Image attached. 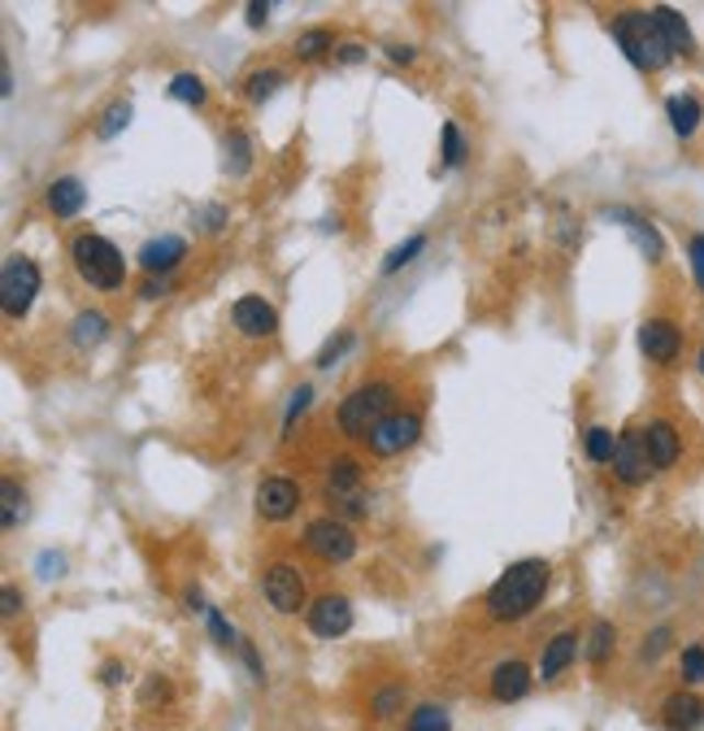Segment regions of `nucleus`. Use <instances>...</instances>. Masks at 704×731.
Segmentation results:
<instances>
[{"label": "nucleus", "instance_id": "nucleus-1", "mask_svg": "<svg viewBox=\"0 0 704 731\" xmlns=\"http://www.w3.org/2000/svg\"><path fill=\"white\" fill-rule=\"evenodd\" d=\"M548 584H553V566H548L544 558H522V562H513V566L487 588L482 609H487V618H496V622H522L526 614H535V606L544 601Z\"/></svg>", "mask_w": 704, "mask_h": 731}, {"label": "nucleus", "instance_id": "nucleus-2", "mask_svg": "<svg viewBox=\"0 0 704 731\" xmlns=\"http://www.w3.org/2000/svg\"><path fill=\"white\" fill-rule=\"evenodd\" d=\"M609 31H613L617 48L626 53V61H631L635 70L657 75V70H666V66L674 61V53H670V44H666V35L657 31V22H652L648 9H626V13H617V18L609 22Z\"/></svg>", "mask_w": 704, "mask_h": 731}, {"label": "nucleus", "instance_id": "nucleus-3", "mask_svg": "<svg viewBox=\"0 0 704 731\" xmlns=\"http://www.w3.org/2000/svg\"><path fill=\"white\" fill-rule=\"evenodd\" d=\"M70 261H75L79 279L96 292H117L126 283V257L117 252L114 240H105L96 232H83L70 240Z\"/></svg>", "mask_w": 704, "mask_h": 731}, {"label": "nucleus", "instance_id": "nucleus-4", "mask_svg": "<svg viewBox=\"0 0 704 731\" xmlns=\"http://www.w3.org/2000/svg\"><path fill=\"white\" fill-rule=\"evenodd\" d=\"M391 405H396V387H391L387 379H370V383L352 387L349 396L340 401V431H344L349 440H370V431H374L387 414H396Z\"/></svg>", "mask_w": 704, "mask_h": 731}, {"label": "nucleus", "instance_id": "nucleus-5", "mask_svg": "<svg viewBox=\"0 0 704 731\" xmlns=\"http://www.w3.org/2000/svg\"><path fill=\"white\" fill-rule=\"evenodd\" d=\"M39 296V266L22 252H13L4 266H0V305L9 318H22Z\"/></svg>", "mask_w": 704, "mask_h": 731}, {"label": "nucleus", "instance_id": "nucleus-6", "mask_svg": "<svg viewBox=\"0 0 704 731\" xmlns=\"http://www.w3.org/2000/svg\"><path fill=\"white\" fill-rule=\"evenodd\" d=\"M305 549H309L318 562L340 566V562H349L352 553H356V531H352L344 518H314V522L305 527Z\"/></svg>", "mask_w": 704, "mask_h": 731}, {"label": "nucleus", "instance_id": "nucleus-7", "mask_svg": "<svg viewBox=\"0 0 704 731\" xmlns=\"http://www.w3.org/2000/svg\"><path fill=\"white\" fill-rule=\"evenodd\" d=\"M418 436H422V414H413V409H396V414H387V418L370 431L365 445H370L374 458H396V453L413 449Z\"/></svg>", "mask_w": 704, "mask_h": 731}, {"label": "nucleus", "instance_id": "nucleus-8", "mask_svg": "<svg viewBox=\"0 0 704 731\" xmlns=\"http://www.w3.org/2000/svg\"><path fill=\"white\" fill-rule=\"evenodd\" d=\"M261 593H265V601L279 609V614H300V609H309V588H305V575H300V566H292V562H274V566H265V575H261Z\"/></svg>", "mask_w": 704, "mask_h": 731}, {"label": "nucleus", "instance_id": "nucleus-9", "mask_svg": "<svg viewBox=\"0 0 704 731\" xmlns=\"http://www.w3.org/2000/svg\"><path fill=\"white\" fill-rule=\"evenodd\" d=\"M252 505H257V514H261L265 522H287V518L300 509V484L287 480V475H270V480L257 484Z\"/></svg>", "mask_w": 704, "mask_h": 731}, {"label": "nucleus", "instance_id": "nucleus-10", "mask_svg": "<svg viewBox=\"0 0 704 731\" xmlns=\"http://www.w3.org/2000/svg\"><path fill=\"white\" fill-rule=\"evenodd\" d=\"M639 353L657 366L679 362V353H683V327L674 318H648L639 327Z\"/></svg>", "mask_w": 704, "mask_h": 731}, {"label": "nucleus", "instance_id": "nucleus-11", "mask_svg": "<svg viewBox=\"0 0 704 731\" xmlns=\"http://www.w3.org/2000/svg\"><path fill=\"white\" fill-rule=\"evenodd\" d=\"M652 471H657V466H652V458H648V449H644V431H622V436H617V453H613V475H617V484L639 487V484H648Z\"/></svg>", "mask_w": 704, "mask_h": 731}, {"label": "nucleus", "instance_id": "nucleus-12", "mask_svg": "<svg viewBox=\"0 0 704 731\" xmlns=\"http://www.w3.org/2000/svg\"><path fill=\"white\" fill-rule=\"evenodd\" d=\"M305 622H309L314 636L336 640V636H344V631L352 627V601L349 597H340V593H322L314 606L305 609Z\"/></svg>", "mask_w": 704, "mask_h": 731}, {"label": "nucleus", "instance_id": "nucleus-13", "mask_svg": "<svg viewBox=\"0 0 704 731\" xmlns=\"http://www.w3.org/2000/svg\"><path fill=\"white\" fill-rule=\"evenodd\" d=\"M231 318L248 340H270V336L279 331V314H274V305H270L265 296H239Z\"/></svg>", "mask_w": 704, "mask_h": 731}, {"label": "nucleus", "instance_id": "nucleus-14", "mask_svg": "<svg viewBox=\"0 0 704 731\" xmlns=\"http://www.w3.org/2000/svg\"><path fill=\"white\" fill-rule=\"evenodd\" d=\"M183 257H188V240H183V236H152V240L139 248L135 261H139V270H144L148 279H166Z\"/></svg>", "mask_w": 704, "mask_h": 731}, {"label": "nucleus", "instance_id": "nucleus-15", "mask_svg": "<svg viewBox=\"0 0 704 731\" xmlns=\"http://www.w3.org/2000/svg\"><path fill=\"white\" fill-rule=\"evenodd\" d=\"M644 449H648V458H652L657 471H670L683 458V436H679V427L670 418H652L644 427Z\"/></svg>", "mask_w": 704, "mask_h": 731}, {"label": "nucleus", "instance_id": "nucleus-16", "mask_svg": "<svg viewBox=\"0 0 704 731\" xmlns=\"http://www.w3.org/2000/svg\"><path fill=\"white\" fill-rule=\"evenodd\" d=\"M531 666L526 662H518V657H509V662H500L496 671H491V679H487V693H491V701H500V706H509V701H522L526 693H531Z\"/></svg>", "mask_w": 704, "mask_h": 731}, {"label": "nucleus", "instance_id": "nucleus-17", "mask_svg": "<svg viewBox=\"0 0 704 731\" xmlns=\"http://www.w3.org/2000/svg\"><path fill=\"white\" fill-rule=\"evenodd\" d=\"M661 728L666 731H701L704 728V701L692 688H679L661 701Z\"/></svg>", "mask_w": 704, "mask_h": 731}, {"label": "nucleus", "instance_id": "nucleus-18", "mask_svg": "<svg viewBox=\"0 0 704 731\" xmlns=\"http://www.w3.org/2000/svg\"><path fill=\"white\" fill-rule=\"evenodd\" d=\"M579 631H557L548 644H544V657H540V679L544 684H553V679H561L566 671H570V662L579 657Z\"/></svg>", "mask_w": 704, "mask_h": 731}, {"label": "nucleus", "instance_id": "nucleus-19", "mask_svg": "<svg viewBox=\"0 0 704 731\" xmlns=\"http://www.w3.org/2000/svg\"><path fill=\"white\" fill-rule=\"evenodd\" d=\"M652 13V22H657V31L666 35V44H670V53L679 57H692L696 53V35H692V26H688V18L679 13V9H670V4H657V9H648Z\"/></svg>", "mask_w": 704, "mask_h": 731}, {"label": "nucleus", "instance_id": "nucleus-20", "mask_svg": "<svg viewBox=\"0 0 704 731\" xmlns=\"http://www.w3.org/2000/svg\"><path fill=\"white\" fill-rule=\"evenodd\" d=\"M327 501L336 505H352L356 501V487H361V462L356 458H336L327 466Z\"/></svg>", "mask_w": 704, "mask_h": 731}, {"label": "nucleus", "instance_id": "nucleus-21", "mask_svg": "<svg viewBox=\"0 0 704 731\" xmlns=\"http://www.w3.org/2000/svg\"><path fill=\"white\" fill-rule=\"evenodd\" d=\"M666 119H670V131H674L679 139H692V135L701 131L704 110L692 92H674V97H666Z\"/></svg>", "mask_w": 704, "mask_h": 731}, {"label": "nucleus", "instance_id": "nucleus-22", "mask_svg": "<svg viewBox=\"0 0 704 731\" xmlns=\"http://www.w3.org/2000/svg\"><path fill=\"white\" fill-rule=\"evenodd\" d=\"M604 214L617 218V223H626L631 240L639 244V252H644L648 261H661V257H666V240H661V232H657L648 218H639V214H631V210H604Z\"/></svg>", "mask_w": 704, "mask_h": 731}, {"label": "nucleus", "instance_id": "nucleus-23", "mask_svg": "<svg viewBox=\"0 0 704 731\" xmlns=\"http://www.w3.org/2000/svg\"><path fill=\"white\" fill-rule=\"evenodd\" d=\"M83 205H88L83 179L66 175V179H53V183H48V210H53L57 218H75V214H79Z\"/></svg>", "mask_w": 704, "mask_h": 731}, {"label": "nucleus", "instance_id": "nucleus-24", "mask_svg": "<svg viewBox=\"0 0 704 731\" xmlns=\"http://www.w3.org/2000/svg\"><path fill=\"white\" fill-rule=\"evenodd\" d=\"M613 649H617V627L609 618H595L591 631H587V662L600 671V666H609Z\"/></svg>", "mask_w": 704, "mask_h": 731}, {"label": "nucleus", "instance_id": "nucleus-25", "mask_svg": "<svg viewBox=\"0 0 704 731\" xmlns=\"http://www.w3.org/2000/svg\"><path fill=\"white\" fill-rule=\"evenodd\" d=\"M105 336H110V318H105L101 310H83V314L70 323V340H75L79 349H96Z\"/></svg>", "mask_w": 704, "mask_h": 731}, {"label": "nucleus", "instance_id": "nucleus-26", "mask_svg": "<svg viewBox=\"0 0 704 731\" xmlns=\"http://www.w3.org/2000/svg\"><path fill=\"white\" fill-rule=\"evenodd\" d=\"M179 105H192V110H201L205 101H209V88H205V79L201 75H192V70H179L174 79H170V88H166Z\"/></svg>", "mask_w": 704, "mask_h": 731}, {"label": "nucleus", "instance_id": "nucleus-27", "mask_svg": "<svg viewBox=\"0 0 704 731\" xmlns=\"http://www.w3.org/2000/svg\"><path fill=\"white\" fill-rule=\"evenodd\" d=\"M327 53H336V35L327 26H309L296 35V57L300 61H322Z\"/></svg>", "mask_w": 704, "mask_h": 731}, {"label": "nucleus", "instance_id": "nucleus-28", "mask_svg": "<svg viewBox=\"0 0 704 731\" xmlns=\"http://www.w3.org/2000/svg\"><path fill=\"white\" fill-rule=\"evenodd\" d=\"M583 453H587V462H595V466H613V453H617V436H613L609 427H587Z\"/></svg>", "mask_w": 704, "mask_h": 731}, {"label": "nucleus", "instance_id": "nucleus-29", "mask_svg": "<svg viewBox=\"0 0 704 731\" xmlns=\"http://www.w3.org/2000/svg\"><path fill=\"white\" fill-rule=\"evenodd\" d=\"M679 679H683V688H704V640L683 644V653H679Z\"/></svg>", "mask_w": 704, "mask_h": 731}, {"label": "nucleus", "instance_id": "nucleus-30", "mask_svg": "<svg viewBox=\"0 0 704 731\" xmlns=\"http://www.w3.org/2000/svg\"><path fill=\"white\" fill-rule=\"evenodd\" d=\"M405 701H409V697H405V684H387V688H378V693H374V701H370V715L387 723V719L405 715Z\"/></svg>", "mask_w": 704, "mask_h": 731}, {"label": "nucleus", "instance_id": "nucleus-31", "mask_svg": "<svg viewBox=\"0 0 704 731\" xmlns=\"http://www.w3.org/2000/svg\"><path fill=\"white\" fill-rule=\"evenodd\" d=\"M405 731H453V719H448V710L444 706H418L409 719H405Z\"/></svg>", "mask_w": 704, "mask_h": 731}, {"label": "nucleus", "instance_id": "nucleus-32", "mask_svg": "<svg viewBox=\"0 0 704 731\" xmlns=\"http://www.w3.org/2000/svg\"><path fill=\"white\" fill-rule=\"evenodd\" d=\"M283 88V70H257V75H248V83H243V97L252 101V105H265L274 92Z\"/></svg>", "mask_w": 704, "mask_h": 731}, {"label": "nucleus", "instance_id": "nucleus-33", "mask_svg": "<svg viewBox=\"0 0 704 731\" xmlns=\"http://www.w3.org/2000/svg\"><path fill=\"white\" fill-rule=\"evenodd\" d=\"M440 139H444V153H440V157H444V170H457L469 157V144H466V135H462V126H457V122H444Z\"/></svg>", "mask_w": 704, "mask_h": 731}, {"label": "nucleus", "instance_id": "nucleus-34", "mask_svg": "<svg viewBox=\"0 0 704 731\" xmlns=\"http://www.w3.org/2000/svg\"><path fill=\"white\" fill-rule=\"evenodd\" d=\"M0 501H4L0 522H4V531H13V527L22 522V514H26V492L13 484V480H4V484H0Z\"/></svg>", "mask_w": 704, "mask_h": 731}, {"label": "nucleus", "instance_id": "nucleus-35", "mask_svg": "<svg viewBox=\"0 0 704 731\" xmlns=\"http://www.w3.org/2000/svg\"><path fill=\"white\" fill-rule=\"evenodd\" d=\"M227 175H243L248 166H252V144H248V135L235 126V131H227Z\"/></svg>", "mask_w": 704, "mask_h": 731}, {"label": "nucleus", "instance_id": "nucleus-36", "mask_svg": "<svg viewBox=\"0 0 704 731\" xmlns=\"http://www.w3.org/2000/svg\"><path fill=\"white\" fill-rule=\"evenodd\" d=\"M126 126H130V101H114L96 122V139H117Z\"/></svg>", "mask_w": 704, "mask_h": 731}, {"label": "nucleus", "instance_id": "nucleus-37", "mask_svg": "<svg viewBox=\"0 0 704 731\" xmlns=\"http://www.w3.org/2000/svg\"><path fill=\"white\" fill-rule=\"evenodd\" d=\"M670 644H674V627H670V622L652 627V631L644 636V644H639V662H661Z\"/></svg>", "mask_w": 704, "mask_h": 731}, {"label": "nucleus", "instance_id": "nucleus-38", "mask_svg": "<svg viewBox=\"0 0 704 731\" xmlns=\"http://www.w3.org/2000/svg\"><path fill=\"white\" fill-rule=\"evenodd\" d=\"M422 248H427V236H409L405 244H396V248L383 257V274H400V270H405V266H409Z\"/></svg>", "mask_w": 704, "mask_h": 731}, {"label": "nucleus", "instance_id": "nucleus-39", "mask_svg": "<svg viewBox=\"0 0 704 731\" xmlns=\"http://www.w3.org/2000/svg\"><path fill=\"white\" fill-rule=\"evenodd\" d=\"M309 401H314V387H309V383H300V387H296V392L287 396V418H283V431H287V436H292L296 418H300V414L309 409Z\"/></svg>", "mask_w": 704, "mask_h": 731}, {"label": "nucleus", "instance_id": "nucleus-40", "mask_svg": "<svg viewBox=\"0 0 704 731\" xmlns=\"http://www.w3.org/2000/svg\"><path fill=\"white\" fill-rule=\"evenodd\" d=\"M205 618H209V631H214V640H218V644H223V649H239V636H235V627H231V622H227V618H223V609H209V614H205Z\"/></svg>", "mask_w": 704, "mask_h": 731}, {"label": "nucleus", "instance_id": "nucleus-41", "mask_svg": "<svg viewBox=\"0 0 704 731\" xmlns=\"http://www.w3.org/2000/svg\"><path fill=\"white\" fill-rule=\"evenodd\" d=\"M688 266H692V279H696V288L704 292V232H696V236L688 240Z\"/></svg>", "mask_w": 704, "mask_h": 731}, {"label": "nucleus", "instance_id": "nucleus-42", "mask_svg": "<svg viewBox=\"0 0 704 731\" xmlns=\"http://www.w3.org/2000/svg\"><path fill=\"white\" fill-rule=\"evenodd\" d=\"M349 349H352V331H340V336H331V340L322 345V353H318V366L327 370V366L336 362L340 353H349Z\"/></svg>", "mask_w": 704, "mask_h": 731}, {"label": "nucleus", "instance_id": "nucleus-43", "mask_svg": "<svg viewBox=\"0 0 704 731\" xmlns=\"http://www.w3.org/2000/svg\"><path fill=\"white\" fill-rule=\"evenodd\" d=\"M239 653H243V662H248V671H252V679H257V684H265V666H261V657H257V649H252V640H239Z\"/></svg>", "mask_w": 704, "mask_h": 731}, {"label": "nucleus", "instance_id": "nucleus-44", "mask_svg": "<svg viewBox=\"0 0 704 731\" xmlns=\"http://www.w3.org/2000/svg\"><path fill=\"white\" fill-rule=\"evenodd\" d=\"M101 684H105V688H117V684H126V666H122L117 657H110V662L101 666Z\"/></svg>", "mask_w": 704, "mask_h": 731}, {"label": "nucleus", "instance_id": "nucleus-45", "mask_svg": "<svg viewBox=\"0 0 704 731\" xmlns=\"http://www.w3.org/2000/svg\"><path fill=\"white\" fill-rule=\"evenodd\" d=\"M270 9H274L270 0H252V4L243 9V13H248V26H265V22H270Z\"/></svg>", "mask_w": 704, "mask_h": 731}, {"label": "nucleus", "instance_id": "nucleus-46", "mask_svg": "<svg viewBox=\"0 0 704 731\" xmlns=\"http://www.w3.org/2000/svg\"><path fill=\"white\" fill-rule=\"evenodd\" d=\"M0 606H4V618H18V614H22V597H18V588H13V584H4Z\"/></svg>", "mask_w": 704, "mask_h": 731}, {"label": "nucleus", "instance_id": "nucleus-47", "mask_svg": "<svg viewBox=\"0 0 704 731\" xmlns=\"http://www.w3.org/2000/svg\"><path fill=\"white\" fill-rule=\"evenodd\" d=\"M39 571H44V580H57V575L66 571V562H61V558H53V553H44V558H39Z\"/></svg>", "mask_w": 704, "mask_h": 731}, {"label": "nucleus", "instance_id": "nucleus-48", "mask_svg": "<svg viewBox=\"0 0 704 731\" xmlns=\"http://www.w3.org/2000/svg\"><path fill=\"white\" fill-rule=\"evenodd\" d=\"M387 57H391V61H400V66H409L418 53H413L409 44H387Z\"/></svg>", "mask_w": 704, "mask_h": 731}, {"label": "nucleus", "instance_id": "nucleus-49", "mask_svg": "<svg viewBox=\"0 0 704 731\" xmlns=\"http://www.w3.org/2000/svg\"><path fill=\"white\" fill-rule=\"evenodd\" d=\"M139 296H144V301H157V296H166V279H148V283L139 288Z\"/></svg>", "mask_w": 704, "mask_h": 731}, {"label": "nucleus", "instance_id": "nucleus-50", "mask_svg": "<svg viewBox=\"0 0 704 731\" xmlns=\"http://www.w3.org/2000/svg\"><path fill=\"white\" fill-rule=\"evenodd\" d=\"M361 57H365V48H361V44H340V61H344V66H356Z\"/></svg>", "mask_w": 704, "mask_h": 731}, {"label": "nucleus", "instance_id": "nucleus-51", "mask_svg": "<svg viewBox=\"0 0 704 731\" xmlns=\"http://www.w3.org/2000/svg\"><path fill=\"white\" fill-rule=\"evenodd\" d=\"M0 92H4V97L13 92V75H9V66H0Z\"/></svg>", "mask_w": 704, "mask_h": 731}, {"label": "nucleus", "instance_id": "nucleus-52", "mask_svg": "<svg viewBox=\"0 0 704 731\" xmlns=\"http://www.w3.org/2000/svg\"><path fill=\"white\" fill-rule=\"evenodd\" d=\"M696 370H701V379H704V349H701V358H696Z\"/></svg>", "mask_w": 704, "mask_h": 731}]
</instances>
